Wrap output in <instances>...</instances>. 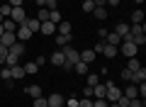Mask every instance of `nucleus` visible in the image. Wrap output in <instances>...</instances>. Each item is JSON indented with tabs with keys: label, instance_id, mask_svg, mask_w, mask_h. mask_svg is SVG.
<instances>
[{
	"label": "nucleus",
	"instance_id": "nucleus-8",
	"mask_svg": "<svg viewBox=\"0 0 146 107\" xmlns=\"http://www.w3.org/2000/svg\"><path fill=\"white\" fill-rule=\"evenodd\" d=\"M122 95H124V97H129V100H134V97H139V90H136V85H134V83H129V85H127L124 90H122Z\"/></svg>",
	"mask_w": 146,
	"mask_h": 107
},
{
	"label": "nucleus",
	"instance_id": "nucleus-33",
	"mask_svg": "<svg viewBox=\"0 0 146 107\" xmlns=\"http://www.w3.org/2000/svg\"><path fill=\"white\" fill-rule=\"evenodd\" d=\"M98 83H100V76H98V73H88V85L93 88V85H98Z\"/></svg>",
	"mask_w": 146,
	"mask_h": 107
},
{
	"label": "nucleus",
	"instance_id": "nucleus-45",
	"mask_svg": "<svg viewBox=\"0 0 146 107\" xmlns=\"http://www.w3.org/2000/svg\"><path fill=\"white\" fill-rule=\"evenodd\" d=\"M83 97H93V88H90V85L83 88Z\"/></svg>",
	"mask_w": 146,
	"mask_h": 107
},
{
	"label": "nucleus",
	"instance_id": "nucleus-36",
	"mask_svg": "<svg viewBox=\"0 0 146 107\" xmlns=\"http://www.w3.org/2000/svg\"><path fill=\"white\" fill-rule=\"evenodd\" d=\"M78 107H93V97H80V100H78Z\"/></svg>",
	"mask_w": 146,
	"mask_h": 107
},
{
	"label": "nucleus",
	"instance_id": "nucleus-6",
	"mask_svg": "<svg viewBox=\"0 0 146 107\" xmlns=\"http://www.w3.org/2000/svg\"><path fill=\"white\" fill-rule=\"evenodd\" d=\"M105 44H110V46H117V49H119V44H122V37L117 34V32H107V37H105Z\"/></svg>",
	"mask_w": 146,
	"mask_h": 107
},
{
	"label": "nucleus",
	"instance_id": "nucleus-29",
	"mask_svg": "<svg viewBox=\"0 0 146 107\" xmlns=\"http://www.w3.org/2000/svg\"><path fill=\"white\" fill-rule=\"evenodd\" d=\"M129 34H146L144 25H129Z\"/></svg>",
	"mask_w": 146,
	"mask_h": 107
},
{
	"label": "nucleus",
	"instance_id": "nucleus-18",
	"mask_svg": "<svg viewBox=\"0 0 146 107\" xmlns=\"http://www.w3.org/2000/svg\"><path fill=\"white\" fill-rule=\"evenodd\" d=\"M117 54H119V49H117V46H110V44H105V49H102V56H107V58H115Z\"/></svg>",
	"mask_w": 146,
	"mask_h": 107
},
{
	"label": "nucleus",
	"instance_id": "nucleus-1",
	"mask_svg": "<svg viewBox=\"0 0 146 107\" xmlns=\"http://www.w3.org/2000/svg\"><path fill=\"white\" fill-rule=\"evenodd\" d=\"M105 88H107V92H105V100H107V102H117V100H119L122 90H119L112 80H105Z\"/></svg>",
	"mask_w": 146,
	"mask_h": 107
},
{
	"label": "nucleus",
	"instance_id": "nucleus-2",
	"mask_svg": "<svg viewBox=\"0 0 146 107\" xmlns=\"http://www.w3.org/2000/svg\"><path fill=\"white\" fill-rule=\"evenodd\" d=\"M122 56H127V58H134L136 54H139V46L134 44V41H122Z\"/></svg>",
	"mask_w": 146,
	"mask_h": 107
},
{
	"label": "nucleus",
	"instance_id": "nucleus-19",
	"mask_svg": "<svg viewBox=\"0 0 146 107\" xmlns=\"http://www.w3.org/2000/svg\"><path fill=\"white\" fill-rule=\"evenodd\" d=\"M7 51H10V54H15V56H22V54H25V41H17V44H12Z\"/></svg>",
	"mask_w": 146,
	"mask_h": 107
},
{
	"label": "nucleus",
	"instance_id": "nucleus-11",
	"mask_svg": "<svg viewBox=\"0 0 146 107\" xmlns=\"http://www.w3.org/2000/svg\"><path fill=\"white\" fill-rule=\"evenodd\" d=\"M25 25H27V29H29L32 34H36V32H39V25H42V22L36 20V17H27V22H25Z\"/></svg>",
	"mask_w": 146,
	"mask_h": 107
},
{
	"label": "nucleus",
	"instance_id": "nucleus-9",
	"mask_svg": "<svg viewBox=\"0 0 146 107\" xmlns=\"http://www.w3.org/2000/svg\"><path fill=\"white\" fill-rule=\"evenodd\" d=\"M131 83L134 85H139V83H146V68L141 66L139 71H134V78H131Z\"/></svg>",
	"mask_w": 146,
	"mask_h": 107
},
{
	"label": "nucleus",
	"instance_id": "nucleus-42",
	"mask_svg": "<svg viewBox=\"0 0 146 107\" xmlns=\"http://www.w3.org/2000/svg\"><path fill=\"white\" fill-rule=\"evenodd\" d=\"M102 49H105V41H102V39H100V41H98V44H95V46H93V51H95V54H102Z\"/></svg>",
	"mask_w": 146,
	"mask_h": 107
},
{
	"label": "nucleus",
	"instance_id": "nucleus-20",
	"mask_svg": "<svg viewBox=\"0 0 146 107\" xmlns=\"http://www.w3.org/2000/svg\"><path fill=\"white\" fill-rule=\"evenodd\" d=\"M25 76H34V73H39V66H36L34 61H29V63H25Z\"/></svg>",
	"mask_w": 146,
	"mask_h": 107
},
{
	"label": "nucleus",
	"instance_id": "nucleus-7",
	"mask_svg": "<svg viewBox=\"0 0 146 107\" xmlns=\"http://www.w3.org/2000/svg\"><path fill=\"white\" fill-rule=\"evenodd\" d=\"M46 105H49V107H63V97L58 95V92H54V95L46 97Z\"/></svg>",
	"mask_w": 146,
	"mask_h": 107
},
{
	"label": "nucleus",
	"instance_id": "nucleus-44",
	"mask_svg": "<svg viewBox=\"0 0 146 107\" xmlns=\"http://www.w3.org/2000/svg\"><path fill=\"white\" fill-rule=\"evenodd\" d=\"M7 5H10V7H22V5H25V0H7Z\"/></svg>",
	"mask_w": 146,
	"mask_h": 107
},
{
	"label": "nucleus",
	"instance_id": "nucleus-53",
	"mask_svg": "<svg viewBox=\"0 0 146 107\" xmlns=\"http://www.w3.org/2000/svg\"><path fill=\"white\" fill-rule=\"evenodd\" d=\"M46 107H49V105H46Z\"/></svg>",
	"mask_w": 146,
	"mask_h": 107
},
{
	"label": "nucleus",
	"instance_id": "nucleus-22",
	"mask_svg": "<svg viewBox=\"0 0 146 107\" xmlns=\"http://www.w3.org/2000/svg\"><path fill=\"white\" fill-rule=\"evenodd\" d=\"M17 63H20V56H15V54H10V51H7V56H5V66H7V68H12V66H17Z\"/></svg>",
	"mask_w": 146,
	"mask_h": 107
},
{
	"label": "nucleus",
	"instance_id": "nucleus-50",
	"mask_svg": "<svg viewBox=\"0 0 146 107\" xmlns=\"http://www.w3.org/2000/svg\"><path fill=\"white\" fill-rule=\"evenodd\" d=\"M107 107H119V105H117V102H110V105Z\"/></svg>",
	"mask_w": 146,
	"mask_h": 107
},
{
	"label": "nucleus",
	"instance_id": "nucleus-26",
	"mask_svg": "<svg viewBox=\"0 0 146 107\" xmlns=\"http://www.w3.org/2000/svg\"><path fill=\"white\" fill-rule=\"evenodd\" d=\"M3 29H5V32H17V22H15V20H10V17H7V20L3 22Z\"/></svg>",
	"mask_w": 146,
	"mask_h": 107
},
{
	"label": "nucleus",
	"instance_id": "nucleus-13",
	"mask_svg": "<svg viewBox=\"0 0 146 107\" xmlns=\"http://www.w3.org/2000/svg\"><path fill=\"white\" fill-rule=\"evenodd\" d=\"M25 92L32 97V100H34V97H42V95H44V90H42L39 85H29V88H25Z\"/></svg>",
	"mask_w": 146,
	"mask_h": 107
},
{
	"label": "nucleus",
	"instance_id": "nucleus-27",
	"mask_svg": "<svg viewBox=\"0 0 146 107\" xmlns=\"http://www.w3.org/2000/svg\"><path fill=\"white\" fill-rule=\"evenodd\" d=\"M56 44L58 46H68L71 44V34H56Z\"/></svg>",
	"mask_w": 146,
	"mask_h": 107
},
{
	"label": "nucleus",
	"instance_id": "nucleus-34",
	"mask_svg": "<svg viewBox=\"0 0 146 107\" xmlns=\"http://www.w3.org/2000/svg\"><path fill=\"white\" fill-rule=\"evenodd\" d=\"M10 12H12V7L7 5V3H5V5H0V15L5 17V20H7V17H10Z\"/></svg>",
	"mask_w": 146,
	"mask_h": 107
},
{
	"label": "nucleus",
	"instance_id": "nucleus-38",
	"mask_svg": "<svg viewBox=\"0 0 146 107\" xmlns=\"http://www.w3.org/2000/svg\"><path fill=\"white\" fill-rule=\"evenodd\" d=\"M122 78H124L127 83H131V78H134V71H129V68H124V71H122Z\"/></svg>",
	"mask_w": 146,
	"mask_h": 107
},
{
	"label": "nucleus",
	"instance_id": "nucleus-47",
	"mask_svg": "<svg viewBox=\"0 0 146 107\" xmlns=\"http://www.w3.org/2000/svg\"><path fill=\"white\" fill-rule=\"evenodd\" d=\"M66 105H68V107H78V97H71V100H68Z\"/></svg>",
	"mask_w": 146,
	"mask_h": 107
},
{
	"label": "nucleus",
	"instance_id": "nucleus-30",
	"mask_svg": "<svg viewBox=\"0 0 146 107\" xmlns=\"http://www.w3.org/2000/svg\"><path fill=\"white\" fill-rule=\"evenodd\" d=\"M0 78H3V80H12V73H10L7 66H0Z\"/></svg>",
	"mask_w": 146,
	"mask_h": 107
},
{
	"label": "nucleus",
	"instance_id": "nucleus-25",
	"mask_svg": "<svg viewBox=\"0 0 146 107\" xmlns=\"http://www.w3.org/2000/svg\"><path fill=\"white\" fill-rule=\"evenodd\" d=\"M63 17H61V12H58V7L56 10H49V22H54V25H58Z\"/></svg>",
	"mask_w": 146,
	"mask_h": 107
},
{
	"label": "nucleus",
	"instance_id": "nucleus-41",
	"mask_svg": "<svg viewBox=\"0 0 146 107\" xmlns=\"http://www.w3.org/2000/svg\"><path fill=\"white\" fill-rule=\"evenodd\" d=\"M56 0H44V7H46V10H56Z\"/></svg>",
	"mask_w": 146,
	"mask_h": 107
},
{
	"label": "nucleus",
	"instance_id": "nucleus-52",
	"mask_svg": "<svg viewBox=\"0 0 146 107\" xmlns=\"http://www.w3.org/2000/svg\"><path fill=\"white\" fill-rule=\"evenodd\" d=\"M3 32H5V29H3V25H0V37H3Z\"/></svg>",
	"mask_w": 146,
	"mask_h": 107
},
{
	"label": "nucleus",
	"instance_id": "nucleus-51",
	"mask_svg": "<svg viewBox=\"0 0 146 107\" xmlns=\"http://www.w3.org/2000/svg\"><path fill=\"white\" fill-rule=\"evenodd\" d=\"M134 3H136V5H141V3H144V0H134Z\"/></svg>",
	"mask_w": 146,
	"mask_h": 107
},
{
	"label": "nucleus",
	"instance_id": "nucleus-46",
	"mask_svg": "<svg viewBox=\"0 0 146 107\" xmlns=\"http://www.w3.org/2000/svg\"><path fill=\"white\" fill-rule=\"evenodd\" d=\"M119 3H122V0H105V5H110V7H117Z\"/></svg>",
	"mask_w": 146,
	"mask_h": 107
},
{
	"label": "nucleus",
	"instance_id": "nucleus-48",
	"mask_svg": "<svg viewBox=\"0 0 146 107\" xmlns=\"http://www.w3.org/2000/svg\"><path fill=\"white\" fill-rule=\"evenodd\" d=\"M44 61H46V58H44V56H36V61H34V63H36V66H39V68H42V66H44Z\"/></svg>",
	"mask_w": 146,
	"mask_h": 107
},
{
	"label": "nucleus",
	"instance_id": "nucleus-35",
	"mask_svg": "<svg viewBox=\"0 0 146 107\" xmlns=\"http://www.w3.org/2000/svg\"><path fill=\"white\" fill-rule=\"evenodd\" d=\"M95 10V3L93 0H83V12H93Z\"/></svg>",
	"mask_w": 146,
	"mask_h": 107
},
{
	"label": "nucleus",
	"instance_id": "nucleus-14",
	"mask_svg": "<svg viewBox=\"0 0 146 107\" xmlns=\"http://www.w3.org/2000/svg\"><path fill=\"white\" fill-rule=\"evenodd\" d=\"M39 32H42V34H54V32H56V25H54V22H42V25H39Z\"/></svg>",
	"mask_w": 146,
	"mask_h": 107
},
{
	"label": "nucleus",
	"instance_id": "nucleus-28",
	"mask_svg": "<svg viewBox=\"0 0 146 107\" xmlns=\"http://www.w3.org/2000/svg\"><path fill=\"white\" fill-rule=\"evenodd\" d=\"M90 15H93V17H98V20H107V10H105V7H95V10L90 12Z\"/></svg>",
	"mask_w": 146,
	"mask_h": 107
},
{
	"label": "nucleus",
	"instance_id": "nucleus-24",
	"mask_svg": "<svg viewBox=\"0 0 146 107\" xmlns=\"http://www.w3.org/2000/svg\"><path fill=\"white\" fill-rule=\"evenodd\" d=\"M131 25H144V12H141V10L131 12Z\"/></svg>",
	"mask_w": 146,
	"mask_h": 107
},
{
	"label": "nucleus",
	"instance_id": "nucleus-32",
	"mask_svg": "<svg viewBox=\"0 0 146 107\" xmlns=\"http://www.w3.org/2000/svg\"><path fill=\"white\" fill-rule=\"evenodd\" d=\"M127 68H129V71H139V68H141V63L136 61V56H134V58H129V63H127Z\"/></svg>",
	"mask_w": 146,
	"mask_h": 107
},
{
	"label": "nucleus",
	"instance_id": "nucleus-40",
	"mask_svg": "<svg viewBox=\"0 0 146 107\" xmlns=\"http://www.w3.org/2000/svg\"><path fill=\"white\" fill-rule=\"evenodd\" d=\"M110 102L105 100V97H100V100H93V107H107Z\"/></svg>",
	"mask_w": 146,
	"mask_h": 107
},
{
	"label": "nucleus",
	"instance_id": "nucleus-49",
	"mask_svg": "<svg viewBox=\"0 0 146 107\" xmlns=\"http://www.w3.org/2000/svg\"><path fill=\"white\" fill-rule=\"evenodd\" d=\"M98 34H100V39H105V37H107V29H105V27H100V29H98Z\"/></svg>",
	"mask_w": 146,
	"mask_h": 107
},
{
	"label": "nucleus",
	"instance_id": "nucleus-15",
	"mask_svg": "<svg viewBox=\"0 0 146 107\" xmlns=\"http://www.w3.org/2000/svg\"><path fill=\"white\" fill-rule=\"evenodd\" d=\"M63 61H66V58H63V51H61V49L51 54V63H54V66H58V68H61V66H63Z\"/></svg>",
	"mask_w": 146,
	"mask_h": 107
},
{
	"label": "nucleus",
	"instance_id": "nucleus-4",
	"mask_svg": "<svg viewBox=\"0 0 146 107\" xmlns=\"http://www.w3.org/2000/svg\"><path fill=\"white\" fill-rule=\"evenodd\" d=\"M15 37H17V41H27V39H32V32L27 29V25H17Z\"/></svg>",
	"mask_w": 146,
	"mask_h": 107
},
{
	"label": "nucleus",
	"instance_id": "nucleus-16",
	"mask_svg": "<svg viewBox=\"0 0 146 107\" xmlns=\"http://www.w3.org/2000/svg\"><path fill=\"white\" fill-rule=\"evenodd\" d=\"M56 34H71V22L61 20V22L56 25Z\"/></svg>",
	"mask_w": 146,
	"mask_h": 107
},
{
	"label": "nucleus",
	"instance_id": "nucleus-31",
	"mask_svg": "<svg viewBox=\"0 0 146 107\" xmlns=\"http://www.w3.org/2000/svg\"><path fill=\"white\" fill-rule=\"evenodd\" d=\"M36 20H39V22H46L49 20V10H46V7H42V10L36 12Z\"/></svg>",
	"mask_w": 146,
	"mask_h": 107
},
{
	"label": "nucleus",
	"instance_id": "nucleus-5",
	"mask_svg": "<svg viewBox=\"0 0 146 107\" xmlns=\"http://www.w3.org/2000/svg\"><path fill=\"white\" fill-rule=\"evenodd\" d=\"M0 44H3V46H7V49H10L12 44H17L15 32H3V37H0Z\"/></svg>",
	"mask_w": 146,
	"mask_h": 107
},
{
	"label": "nucleus",
	"instance_id": "nucleus-3",
	"mask_svg": "<svg viewBox=\"0 0 146 107\" xmlns=\"http://www.w3.org/2000/svg\"><path fill=\"white\" fill-rule=\"evenodd\" d=\"M10 20H15L17 25H25V22H27V12H25V7H12Z\"/></svg>",
	"mask_w": 146,
	"mask_h": 107
},
{
	"label": "nucleus",
	"instance_id": "nucleus-21",
	"mask_svg": "<svg viewBox=\"0 0 146 107\" xmlns=\"http://www.w3.org/2000/svg\"><path fill=\"white\" fill-rule=\"evenodd\" d=\"M115 32H117V34L122 37V39H124V37L129 34V25H127V22H119V25L115 27Z\"/></svg>",
	"mask_w": 146,
	"mask_h": 107
},
{
	"label": "nucleus",
	"instance_id": "nucleus-43",
	"mask_svg": "<svg viewBox=\"0 0 146 107\" xmlns=\"http://www.w3.org/2000/svg\"><path fill=\"white\" fill-rule=\"evenodd\" d=\"M129 107H144V100H139V97H134V100H129Z\"/></svg>",
	"mask_w": 146,
	"mask_h": 107
},
{
	"label": "nucleus",
	"instance_id": "nucleus-39",
	"mask_svg": "<svg viewBox=\"0 0 146 107\" xmlns=\"http://www.w3.org/2000/svg\"><path fill=\"white\" fill-rule=\"evenodd\" d=\"M34 107H46V97H34Z\"/></svg>",
	"mask_w": 146,
	"mask_h": 107
},
{
	"label": "nucleus",
	"instance_id": "nucleus-10",
	"mask_svg": "<svg viewBox=\"0 0 146 107\" xmlns=\"http://www.w3.org/2000/svg\"><path fill=\"white\" fill-rule=\"evenodd\" d=\"M105 92H107V88H105V83H102V80H100L98 85H93V97H95V100L105 97Z\"/></svg>",
	"mask_w": 146,
	"mask_h": 107
},
{
	"label": "nucleus",
	"instance_id": "nucleus-12",
	"mask_svg": "<svg viewBox=\"0 0 146 107\" xmlns=\"http://www.w3.org/2000/svg\"><path fill=\"white\" fill-rule=\"evenodd\" d=\"M95 56H98V54H95L93 49H88V51H80V61H83V63H88V66L95 61Z\"/></svg>",
	"mask_w": 146,
	"mask_h": 107
},
{
	"label": "nucleus",
	"instance_id": "nucleus-37",
	"mask_svg": "<svg viewBox=\"0 0 146 107\" xmlns=\"http://www.w3.org/2000/svg\"><path fill=\"white\" fill-rule=\"evenodd\" d=\"M5 56H7V46L0 44V66H5Z\"/></svg>",
	"mask_w": 146,
	"mask_h": 107
},
{
	"label": "nucleus",
	"instance_id": "nucleus-23",
	"mask_svg": "<svg viewBox=\"0 0 146 107\" xmlns=\"http://www.w3.org/2000/svg\"><path fill=\"white\" fill-rule=\"evenodd\" d=\"M73 71L78 73V76H88V63L78 61V63H76V66H73Z\"/></svg>",
	"mask_w": 146,
	"mask_h": 107
},
{
	"label": "nucleus",
	"instance_id": "nucleus-17",
	"mask_svg": "<svg viewBox=\"0 0 146 107\" xmlns=\"http://www.w3.org/2000/svg\"><path fill=\"white\" fill-rule=\"evenodd\" d=\"M10 73H12V80H20V78H25V68H22V63L12 66V68H10Z\"/></svg>",
	"mask_w": 146,
	"mask_h": 107
}]
</instances>
